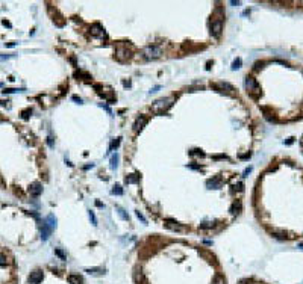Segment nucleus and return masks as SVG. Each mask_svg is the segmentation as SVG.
Segmentation results:
<instances>
[{
    "label": "nucleus",
    "mask_w": 303,
    "mask_h": 284,
    "mask_svg": "<svg viewBox=\"0 0 303 284\" xmlns=\"http://www.w3.org/2000/svg\"><path fill=\"white\" fill-rule=\"evenodd\" d=\"M23 91H24V89H12V88H6L3 92H5V94H12V92H23Z\"/></svg>",
    "instance_id": "nucleus-29"
},
{
    "label": "nucleus",
    "mask_w": 303,
    "mask_h": 284,
    "mask_svg": "<svg viewBox=\"0 0 303 284\" xmlns=\"http://www.w3.org/2000/svg\"><path fill=\"white\" fill-rule=\"evenodd\" d=\"M190 156H199V157H203L205 153H202L200 150H191L190 151Z\"/></svg>",
    "instance_id": "nucleus-27"
},
{
    "label": "nucleus",
    "mask_w": 303,
    "mask_h": 284,
    "mask_svg": "<svg viewBox=\"0 0 303 284\" xmlns=\"http://www.w3.org/2000/svg\"><path fill=\"white\" fill-rule=\"evenodd\" d=\"M91 33L97 38H106V32L103 30V27L100 24H93V27H91Z\"/></svg>",
    "instance_id": "nucleus-12"
},
{
    "label": "nucleus",
    "mask_w": 303,
    "mask_h": 284,
    "mask_svg": "<svg viewBox=\"0 0 303 284\" xmlns=\"http://www.w3.org/2000/svg\"><path fill=\"white\" fill-rule=\"evenodd\" d=\"M118 160H120V156L115 153V154H112V157H111V168L112 169H115V168L118 166Z\"/></svg>",
    "instance_id": "nucleus-20"
},
{
    "label": "nucleus",
    "mask_w": 303,
    "mask_h": 284,
    "mask_svg": "<svg viewBox=\"0 0 303 284\" xmlns=\"http://www.w3.org/2000/svg\"><path fill=\"white\" fill-rule=\"evenodd\" d=\"M142 55L146 59H158L162 55V50L158 45H147V47H144Z\"/></svg>",
    "instance_id": "nucleus-3"
},
{
    "label": "nucleus",
    "mask_w": 303,
    "mask_h": 284,
    "mask_svg": "<svg viewBox=\"0 0 303 284\" xmlns=\"http://www.w3.org/2000/svg\"><path fill=\"white\" fill-rule=\"evenodd\" d=\"M44 222H46V224H47V225H49L52 230H53V228L56 227V218H55L53 215H49V216L46 218V221H44Z\"/></svg>",
    "instance_id": "nucleus-18"
},
{
    "label": "nucleus",
    "mask_w": 303,
    "mask_h": 284,
    "mask_svg": "<svg viewBox=\"0 0 303 284\" xmlns=\"http://www.w3.org/2000/svg\"><path fill=\"white\" fill-rule=\"evenodd\" d=\"M43 278H44V274H43V270H39V269H35L33 272H31V275H29L28 281H29V284H39V283L43 281Z\"/></svg>",
    "instance_id": "nucleus-7"
},
{
    "label": "nucleus",
    "mask_w": 303,
    "mask_h": 284,
    "mask_svg": "<svg viewBox=\"0 0 303 284\" xmlns=\"http://www.w3.org/2000/svg\"><path fill=\"white\" fill-rule=\"evenodd\" d=\"M100 94V97H103L105 100H108L109 103H114L117 98H115V94H114V91L112 89H106L105 92H99Z\"/></svg>",
    "instance_id": "nucleus-13"
},
{
    "label": "nucleus",
    "mask_w": 303,
    "mask_h": 284,
    "mask_svg": "<svg viewBox=\"0 0 303 284\" xmlns=\"http://www.w3.org/2000/svg\"><path fill=\"white\" fill-rule=\"evenodd\" d=\"M89 219H91V222H93V225H97V218H96L94 212H91V210H89Z\"/></svg>",
    "instance_id": "nucleus-30"
},
{
    "label": "nucleus",
    "mask_w": 303,
    "mask_h": 284,
    "mask_svg": "<svg viewBox=\"0 0 303 284\" xmlns=\"http://www.w3.org/2000/svg\"><path fill=\"white\" fill-rule=\"evenodd\" d=\"M118 145H120V138H115L111 141V144H109V151H114L118 148Z\"/></svg>",
    "instance_id": "nucleus-21"
},
{
    "label": "nucleus",
    "mask_w": 303,
    "mask_h": 284,
    "mask_svg": "<svg viewBox=\"0 0 303 284\" xmlns=\"http://www.w3.org/2000/svg\"><path fill=\"white\" fill-rule=\"evenodd\" d=\"M52 231H53V230H52V228H50V227H49V225L44 222V224H43V227H41V239H43V240H47V239H49V236L52 234Z\"/></svg>",
    "instance_id": "nucleus-14"
},
{
    "label": "nucleus",
    "mask_w": 303,
    "mask_h": 284,
    "mask_svg": "<svg viewBox=\"0 0 303 284\" xmlns=\"http://www.w3.org/2000/svg\"><path fill=\"white\" fill-rule=\"evenodd\" d=\"M96 205H97V207H105V205H103L100 201H97V203H96Z\"/></svg>",
    "instance_id": "nucleus-43"
},
{
    "label": "nucleus",
    "mask_w": 303,
    "mask_h": 284,
    "mask_svg": "<svg viewBox=\"0 0 303 284\" xmlns=\"http://www.w3.org/2000/svg\"><path fill=\"white\" fill-rule=\"evenodd\" d=\"M238 284H247V283H246V281H240Z\"/></svg>",
    "instance_id": "nucleus-45"
},
{
    "label": "nucleus",
    "mask_w": 303,
    "mask_h": 284,
    "mask_svg": "<svg viewBox=\"0 0 303 284\" xmlns=\"http://www.w3.org/2000/svg\"><path fill=\"white\" fill-rule=\"evenodd\" d=\"M118 215H120V218H121V219L127 221V215L124 213V210H123V209H118Z\"/></svg>",
    "instance_id": "nucleus-33"
},
{
    "label": "nucleus",
    "mask_w": 303,
    "mask_h": 284,
    "mask_svg": "<svg viewBox=\"0 0 303 284\" xmlns=\"http://www.w3.org/2000/svg\"><path fill=\"white\" fill-rule=\"evenodd\" d=\"M241 63H243L241 58H236V59L232 62V70H238V68H241Z\"/></svg>",
    "instance_id": "nucleus-24"
},
{
    "label": "nucleus",
    "mask_w": 303,
    "mask_h": 284,
    "mask_svg": "<svg viewBox=\"0 0 303 284\" xmlns=\"http://www.w3.org/2000/svg\"><path fill=\"white\" fill-rule=\"evenodd\" d=\"M250 156H252V154H250V153H246V154H240V159L246 160V159H250Z\"/></svg>",
    "instance_id": "nucleus-35"
},
{
    "label": "nucleus",
    "mask_w": 303,
    "mask_h": 284,
    "mask_svg": "<svg viewBox=\"0 0 303 284\" xmlns=\"http://www.w3.org/2000/svg\"><path fill=\"white\" fill-rule=\"evenodd\" d=\"M233 187H235V189H238V190H243V189H244V185H243V183L240 182L238 185H235ZM235 189H232V190H235Z\"/></svg>",
    "instance_id": "nucleus-36"
},
{
    "label": "nucleus",
    "mask_w": 303,
    "mask_h": 284,
    "mask_svg": "<svg viewBox=\"0 0 303 284\" xmlns=\"http://www.w3.org/2000/svg\"><path fill=\"white\" fill-rule=\"evenodd\" d=\"M214 227V224L212 222H203V224H200V228H205V230H208V228H212Z\"/></svg>",
    "instance_id": "nucleus-32"
},
{
    "label": "nucleus",
    "mask_w": 303,
    "mask_h": 284,
    "mask_svg": "<svg viewBox=\"0 0 303 284\" xmlns=\"http://www.w3.org/2000/svg\"><path fill=\"white\" fill-rule=\"evenodd\" d=\"M273 236H274V237H278V239H285V237H286V233H285V231H278V230H274V231H273Z\"/></svg>",
    "instance_id": "nucleus-25"
},
{
    "label": "nucleus",
    "mask_w": 303,
    "mask_h": 284,
    "mask_svg": "<svg viewBox=\"0 0 303 284\" xmlns=\"http://www.w3.org/2000/svg\"><path fill=\"white\" fill-rule=\"evenodd\" d=\"M212 284H226V283H225V278H223L221 275H215V278L212 280Z\"/></svg>",
    "instance_id": "nucleus-26"
},
{
    "label": "nucleus",
    "mask_w": 303,
    "mask_h": 284,
    "mask_svg": "<svg viewBox=\"0 0 303 284\" xmlns=\"http://www.w3.org/2000/svg\"><path fill=\"white\" fill-rule=\"evenodd\" d=\"M55 254H56V255L59 257L61 260H67V255H65V254H64V252H62V251H61L59 248H56V249H55Z\"/></svg>",
    "instance_id": "nucleus-28"
},
{
    "label": "nucleus",
    "mask_w": 303,
    "mask_h": 284,
    "mask_svg": "<svg viewBox=\"0 0 303 284\" xmlns=\"http://www.w3.org/2000/svg\"><path fill=\"white\" fill-rule=\"evenodd\" d=\"M11 56L9 55H0V61H6V59H9Z\"/></svg>",
    "instance_id": "nucleus-39"
},
{
    "label": "nucleus",
    "mask_w": 303,
    "mask_h": 284,
    "mask_svg": "<svg viewBox=\"0 0 303 284\" xmlns=\"http://www.w3.org/2000/svg\"><path fill=\"white\" fill-rule=\"evenodd\" d=\"M147 124V117H144V115H140V117L135 120L134 123V132H141L144 127Z\"/></svg>",
    "instance_id": "nucleus-8"
},
{
    "label": "nucleus",
    "mask_w": 303,
    "mask_h": 284,
    "mask_svg": "<svg viewBox=\"0 0 303 284\" xmlns=\"http://www.w3.org/2000/svg\"><path fill=\"white\" fill-rule=\"evenodd\" d=\"M137 218H138V219H141V221H142L144 224H146V222H147V221H146V218H144V216H142V215H141L140 212H137Z\"/></svg>",
    "instance_id": "nucleus-37"
},
{
    "label": "nucleus",
    "mask_w": 303,
    "mask_h": 284,
    "mask_svg": "<svg viewBox=\"0 0 303 284\" xmlns=\"http://www.w3.org/2000/svg\"><path fill=\"white\" fill-rule=\"evenodd\" d=\"M206 185H208V187H218V186H220V178L217 177V178H214V180H209Z\"/></svg>",
    "instance_id": "nucleus-23"
},
{
    "label": "nucleus",
    "mask_w": 303,
    "mask_h": 284,
    "mask_svg": "<svg viewBox=\"0 0 303 284\" xmlns=\"http://www.w3.org/2000/svg\"><path fill=\"white\" fill-rule=\"evenodd\" d=\"M214 89H217L218 92H223V94H233L235 92V88L227 83V82H217V83H211Z\"/></svg>",
    "instance_id": "nucleus-4"
},
{
    "label": "nucleus",
    "mask_w": 303,
    "mask_h": 284,
    "mask_svg": "<svg viewBox=\"0 0 303 284\" xmlns=\"http://www.w3.org/2000/svg\"><path fill=\"white\" fill-rule=\"evenodd\" d=\"M68 283L70 284H82V278L79 275H70L68 277Z\"/></svg>",
    "instance_id": "nucleus-19"
},
{
    "label": "nucleus",
    "mask_w": 303,
    "mask_h": 284,
    "mask_svg": "<svg viewBox=\"0 0 303 284\" xmlns=\"http://www.w3.org/2000/svg\"><path fill=\"white\" fill-rule=\"evenodd\" d=\"M29 193L32 197H39L43 193V185L41 183H38V182H35V183H32L31 186H29Z\"/></svg>",
    "instance_id": "nucleus-10"
},
{
    "label": "nucleus",
    "mask_w": 303,
    "mask_h": 284,
    "mask_svg": "<svg viewBox=\"0 0 303 284\" xmlns=\"http://www.w3.org/2000/svg\"><path fill=\"white\" fill-rule=\"evenodd\" d=\"M85 272H88L89 275L99 277V275H103V274H105V269H102V267H88V269H85Z\"/></svg>",
    "instance_id": "nucleus-15"
},
{
    "label": "nucleus",
    "mask_w": 303,
    "mask_h": 284,
    "mask_svg": "<svg viewBox=\"0 0 303 284\" xmlns=\"http://www.w3.org/2000/svg\"><path fill=\"white\" fill-rule=\"evenodd\" d=\"M241 210H243V203H241V200H235V201L230 204L229 212H230L232 215H240Z\"/></svg>",
    "instance_id": "nucleus-11"
},
{
    "label": "nucleus",
    "mask_w": 303,
    "mask_h": 284,
    "mask_svg": "<svg viewBox=\"0 0 303 284\" xmlns=\"http://www.w3.org/2000/svg\"><path fill=\"white\" fill-rule=\"evenodd\" d=\"M223 32V21L221 18H215L211 21V33H212L215 38H218Z\"/></svg>",
    "instance_id": "nucleus-5"
},
{
    "label": "nucleus",
    "mask_w": 303,
    "mask_h": 284,
    "mask_svg": "<svg viewBox=\"0 0 303 284\" xmlns=\"http://www.w3.org/2000/svg\"><path fill=\"white\" fill-rule=\"evenodd\" d=\"M171 106H173V98L171 97H164V98H159V100H156L153 103V106H152V110L155 113H164L167 112Z\"/></svg>",
    "instance_id": "nucleus-1"
},
{
    "label": "nucleus",
    "mask_w": 303,
    "mask_h": 284,
    "mask_svg": "<svg viewBox=\"0 0 303 284\" xmlns=\"http://www.w3.org/2000/svg\"><path fill=\"white\" fill-rule=\"evenodd\" d=\"M300 144L303 145V136H302V139H300Z\"/></svg>",
    "instance_id": "nucleus-46"
},
{
    "label": "nucleus",
    "mask_w": 303,
    "mask_h": 284,
    "mask_svg": "<svg viewBox=\"0 0 303 284\" xmlns=\"http://www.w3.org/2000/svg\"><path fill=\"white\" fill-rule=\"evenodd\" d=\"M115 58L118 59V61H127L129 58H130V50L127 48V47H123V45H118L117 48H115Z\"/></svg>",
    "instance_id": "nucleus-6"
},
{
    "label": "nucleus",
    "mask_w": 303,
    "mask_h": 284,
    "mask_svg": "<svg viewBox=\"0 0 303 284\" xmlns=\"http://www.w3.org/2000/svg\"><path fill=\"white\" fill-rule=\"evenodd\" d=\"M299 248H300V249H303V242H302V243H299Z\"/></svg>",
    "instance_id": "nucleus-44"
},
{
    "label": "nucleus",
    "mask_w": 303,
    "mask_h": 284,
    "mask_svg": "<svg viewBox=\"0 0 303 284\" xmlns=\"http://www.w3.org/2000/svg\"><path fill=\"white\" fill-rule=\"evenodd\" d=\"M47 144H49L50 147H55V144H53V138H52V136L47 138Z\"/></svg>",
    "instance_id": "nucleus-38"
},
{
    "label": "nucleus",
    "mask_w": 303,
    "mask_h": 284,
    "mask_svg": "<svg viewBox=\"0 0 303 284\" xmlns=\"http://www.w3.org/2000/svg\"><path fill=\"white\" fill-rule=\"evenodd\" d=\"M111 193H112V195H123V187H121L120 185H115V186L112 187Z\"/></svg>",
    "instance_id": "nucleus-22"
},
{
    "label": "nucleus",
    "mask_w": 303,
    "mask_h": 284,
    "mask_svg": "<svg viewBox=\"0 0 303 284\" xmlns=\"http://www.w3.org/2000/svg\"><path fill=\"white\" fill-rule=\"evenodd\" d=\"M134 280H135L137 284H142V283H144V275H142V272H141V269H135Z\"/></svg>",
    "instance_id": "nucleus-17"
},
{
    "label": "nucleus",
    "mask_w": 303,
    "mask_h": 284,
    "mask_svg": "<svg viewBox=\"0 0 303 284\" xmlns=\"http://www.w3.org/2000/svg\"><path fill=\"white\" fill-rule=\"evenodd\" d=\"M73 100H74V101H77V103H82V98H79L77 95H73Z\"/></svg>",
    "instance_id": "nucleus-41"
},
{
    "label": "nucleus",
    "mask_w": 303,
    "mask_h": 284,
    "mask_svg": "<svg viewBox=\"0 0 303 284\" xmlns=\"http://www.w3.org/2000/svg\"><path fill=\"white\" fill-rule=\"evenodd\" d=\"M262 65H264V62H256V63H255V68H261Z\"/></svg>",
    "instance_id": "nucleus-40"
},
{
    "label": "nucleus",
    "mask_w": 303,
    "mask_h": 284,
    "mask_svg": "<svg viewBox=\"0 0 303 284\" xmlns=\"http://www.w3.org/2000/svg\"><path fill=\"white\" fill-rule=\"evenodd\" d=\"M8 265V260H6V255L0 254V266H6Z\"/></svg>",
    "instance_id": "nucleus-31"
},
{
    "label": "nucleus",
    "mask_w": 303,
    "mask_h": 284,
    "mask_svg": "<svg viewBox=\"0 0 303 284\" xmlns=\"http://www.w3.org/2000/svg\"><path fill=\"white\" fill-rule=\"evenodd\" d=\"M244 85H246V89H247V92L252 95V97H259V94H261V88H259V85H258V82L253 79V77H246V82H244Z\"/></svg>",
    "instance_id": "nucleus-2"
},
{
    "label": "nucleus",
    "mask_w": 303,
    "mask_h": 284,
    "mask_svg": "<svg viewBox=\"0 0 303 284\" xmlns=\"http://www.w3.org/2000/svg\"><path fill=\"white\" fill-rule=\"evenodd\" d=\"M250 171H252V168H247V169H246V171H244V177H246V175H247V174H249V172H250Z\"/></svg>",
    "instance_id": "nucleus-42"
},
{
    "label": "nucleus",
    "mask_w": 303,
    "mask_h": 284,
    "mask_svg": "<svg viewBox=\"0 0 303 284\" xmlns=\"http://www.w3.org/2000/svg\"><path fill=\"white\" fill-rule=\"evenodd\" d=\"M124 180L129 185H135V183H140V175L138 174H129V175H126Z\"/></svg>",
    "instance_id": "nucleus-16"
},
{
    "label": "nucleus",
    "mask_w": 303,
    "mask_h": 284,
    "mask_svg": "<svg viewBox=\"0 0 303 284\" xmlns=\"http://www.w3.org/2000/svg\"><path fill=\"white\" fill-rule=\"evenodd\" d=\"M164 225H165L168 230H173V231H183V230H185V227H182L179 222L173 221V219H165Z\"/></svg>",
    "instance_id": "nucleus-9"
},
{
    "label": "nucleus",
    "mask_w": 303,
    "mask_h": 284,
    "mask_svg": "<svg viewBox=\"0 0 303 284\" xmlns=\"http://www.w3.org/2000/svg\"><path fill=\"white\" fill-rule=\"evenodd\" d=\"M29 113H32V109L24 110V112H23V118H24V120H26V118H29Z\"/></svg>",
    "instance_id": "nucleus-34"
}]
</instances>
